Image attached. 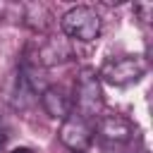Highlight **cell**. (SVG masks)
<instances>
[{
    "label": "cell",
    "mask_w": 153,
    "mask_h": 153,
    "mask_svg": "<svg viewBox=\"0 0 153 153\" xmlns=\"http://www.w3.org/2000/svg\"><path fill=\"white\" fill-rule=\"evenodd\" d=\"M134 12L139 14V19H141L143 24H148V22H151V12H153V5H151V2H136V5H134Z\"/></svg>",
    "instance_id": "30bf717a"
},
{
    "label": "cell",
    "mask_w": 153,
    "mask_h": 153,
    "mask_svg": "<svg viewBox=\"0 0 153 153\" xmlns=\"http://www.w3.org/2000/svg\"><path fill=\"white\" fill-rule=\"evenodd\" d=\"M91 139H93V127L88 124V120L86 117H81V115H67L65 120H62V127H60V141L67 146V148H72L74 153H84L86 148H88V143H91Z\"/></svg>",
    "instance_id": "5b68a950"
},
{
    "label": "cell",
    "mask_w": 153,
    "mask_h": 153,
    "mask_svg": "<svg viewBox=\"0 0 153 153\" xmlns=\"http://www.w3.org/2000/svg\"><path fill=\"white\" fill-rule=\"evenodd\" d=\"M5 141H7V134H5V131H0V153L5 151Z\"/></svg>",
    "instance_id": "7c38bea8"
},
{
    "label": "cell",
    "mask_w": 153,
    "mask_h": 153,
    "mask_svg": "<svg viewBox=\"0 0 153 153\" xmlns=\"http://www.w3.org/2000/svg\"><path fill=\"white\" fill-rule=\"evenodd\" d=\"M74 105H76L79 115L86 117V120L100 115V110H103V88H100L98 72L93 67H81L79 74H76Z\"/></svg>",
    "instance_id": "6da1fadb"
},
{
    "label": "cell",
    "mask_w": 153,
    "mask_h": 153,
    "mask_svg": "<svg viewBox=\"0 0 153 153\" xmlns=\"http://www.w3.org/2000/svg\"><path fill=\"white\" fill-rule=\"evenodd\" d=\"M98 134L105 141L124 143L134 136V124L124 115H100L98 117Z\"/></svg>",
    "instance_id": "52a82bcc"
},
{
    "label": "cell",
    "mask_w": 153,
    "mask_h": 153,
    "mask_svg": "<svg viewBox=\"0 0 153 153\" xmlns=\"http://www.w3.org/2000/svg\"><path fill=\"white\" fill-rule=\"evenodd\" d=\"M100 14L93 7L79 5L72 7L69 12H65V17L60 19L62 33L74 38V41H96L100 36Z\"/></svg>",
    "instance_id": "277c9868"
},
{
    "label": "cell",
    "mask_w": 153,
    "mask_h": 153,
    "mask_svg": "<svg viewBox=\"0 0 153 153\" xmlns=\"http://www.w3.org/2000/svg\"><path fill=\"white\" fill-rule=\"evenodd\" d=\"M41 105H43V110H45L53 120H65V117L69 115V110H72L69 98H67L65 91L57 88V86H45V91L41 93Z\"/></svg>",
    "instance_id": "9c48e42d"
},
{
    "label": "cell",
    "mask_w": 153,
    "mask_h": 153,
    "mask_svg": "<svg viewBox=\"0 0 153 153\" xmlns=\"http://www.w3.org/2000/svg\"><path fill=\"white\" fill-rule=\"evenodd\" d=\"M19 19H22V22H24L31 31L43 33V36H45V33L53 29V24H55L53 12H50L43 2H26V5H22Z\"/></svg>",
    "instance_id": "ba28073f"
},
{
    "label": "cell",
    "mask_w": 153,
    "mask_h": 153,
    "mask_svg": "<svg viewBox=\"0 0 153 153\" xmlns=\"http://www.w3.org/2000/svg\"><path fill=\"white\" fill-rule=\"evenodd\" d=\"M24 60L38 65V67H53V65H62L67 60H72V45L67 38H57V36H43L36 38L26 45L24 50Z\"/></svg>",
    "instance_id": "3957f363"
},
{
    "label": "cell",
    "mask_w": 153,
    "mask_h": 153,
    "mask_svg": "<svg viewBox=\"0 0 153 153\" xmlns=\"http://www.w3.org/2000/svg\"><path fill=\"white\" fill-rule=\"evenodd\" d=\"M5 98H7V103L12 105V108H17V110H26L29 105H33L36 103V98H38V91L31 86V81L24 76V72L22 69H17L14 74H10V79H7V84H5Z\"/></svg>",
    "instance_id": "8992f818"
},
{
    "label": "cell",
    "mask_w": 153,
    "mask_h": 153,
    "mask_svg": "<svg viewBox=\"0 0 153 153\" xmlns=\"http://www.w3.org/2000/svg\"><path fill=\"white\" fill-rule=\"evenodd\" d=\"M10 153H33V151L26 148V146H19V148H14V151H10Z\"/></svg>",
    "instance_id": "8fae6325"
},
{
    "label": "cell",
    "mask_w": 153,
    "mask_h": 153,
    "mask_svg": "<svg viewBox=\"0 0 153 153\" xmlns=\"http://www.w3.org/2000/svg\"><path fill=\"white\" fill-rule=\"evenodd\" d=\"M148 65L143 57L139 55H122V57H112L108 60L100 72H98V79H103L105 84L110 86H131L136 81H141V76L146 74Z\"/></svg>",
    "instance_id": "7a4b0ae2"
}]
</instances>
